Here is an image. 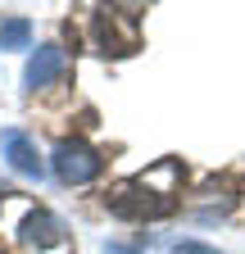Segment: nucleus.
<instances>
[{"label":"nucleus","mask_w":245,"mask_h":254,"mask_svg":"<svg viewBox=\"0 0 245 254\" xmlns=\"http://www.w3.org/2000/svg\"><path fill=\"white\" fill-rule=\"evenodd\" d=\"M109 209L122 213V218H159V213L173 209V190H150V182L136 177V182L118 186L109 195Z\"/></svg>","instance_id":"f03ea898"},{"label":"nucleus","mask_w":245,"mask_h":254,"mask_svg":"<svg viewBox=\"0 0 245 254\" xmlns=\"http://www.w3.org/2000/svg\"><path fill=\"white\" fill-rule=\"evenodd\" d=\"M173 254H223V250H213V245H204V241H177Z\"/></svg>","instance_id":"0eeeda50"},{"label":"nucleus","mask_w":245,"mask_h":254,"mask_svg":"<svg viewBox=\"0 0 245 254\" xmlns=\"http://www.w3.org/2000/svg\"><path fill=\"white\" fill-rule=\"evenodd\" d=\"M23 46H32V23L23 14H14L0 23V50H23Z\"/></svg>","instance_id":"423d86ee"},{"label":"nucleus","mask_w":245,"mask_h":254,"mask_svg":"<svg viewBox=\"0 0 245 254\" xmlns=\"http://www.w3.org/2000/svg\"><path fill=\"white\" fill-rule=\"evenodd\" d=\"M64 68H68V55L59 50V46H37V50H32V59H27L23 82L32 86V91H41V86H50V82L64 77Z\"/></svg>","instance_id":"20e7f679"},{"label":"nucleus","mask_w":245,"mask_h":254,"mask_svg":"<svg viewBox=\"0 0 245 254\" xmlns=\"http://www.w3.org/2000/svg\"><path fill=\"white\" fill-rule=\"evenodd\" d=\"M0 150H5V159H9V168L14 173H23V177H46V164H41V154H37V145H32V136L27 132H18V127H5L0 132Z\"/></svg>","instance_id":"7ed1b4c3"},{"label":"nucleus","mask_w":245,"mask_h":254,"mask_svg":"<svg viewBox=\"0 0 245 254\" xmlns=\"http://www.w3.org/2000/svg\"><path fill=\"white\" fill-rule=\"evenodd\" d=\"M50 168H55V177L64 182V186H86V182H96V177H100L105 159H100V150H91L86 141L73 136V141H59V145H55Z\"/></svg>","instance_id":"f257e3e1"},{"label":"nucleus","mask_w":245,"mask_h":254,"mask_svg":"<svg viewBox=\"0 0 245 254\" xmlns=\"http://www.w3.org/2000/svg\"><path fill=\"white\" fill-rule=\"evenodd\" d=\"M18 241H23V245H32V250L64 245V222H59L55 213H46V209H37V213H27V218H23Z\"/></svg>","instance_id":"39448f33"}]
</instances>
